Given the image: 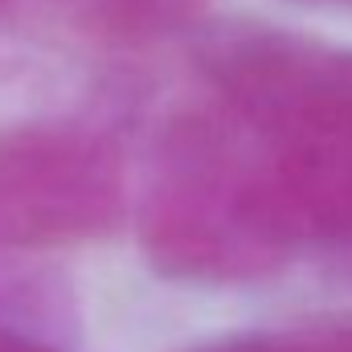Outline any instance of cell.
<instances>
[{
    "instance_id": "obj_1",
    "label": "cell",
    "mask_w": 352,
    "mask_h": 352,
    "mask_svg": "<svg viewBox=\"0 0 352 352\" xmlns=\"http://www.w3.org/2000/svg\"><path fill=\"white\" fill-rule=\"evenodd\" d=\"M197 66L266 148L295 234L352 238V54L266 25H221Z\"/></svg>"
},
{
    "instance_id": "obj_2",
    "label": "cell",
    "mask_w": 352,
    "mask_h": 352,
    "mask_svg": "<svg viewBox=\"0 0 352 352\" xmlns=\"http://www.w3.org/2000/svg\"><path fill=\"white\" fill-rule=\"evenodd\" d=\"M140 217L152 258L173 274H242L299 238L266 152H246L209 115L164 123Z\"/></svg>"
},
{
    "instance_id": "obj_3",
    "label": "cell",
    "mask_w": 352,
    "mask_h": 352,
    "mask_svg": "<svg viewBox=\"0 0 352 352\" xmlns=\"http://www.w3.org/2000/svg\"><path fill=\"white\" fill-rule=\"evenodd\" d=\"M123 209L119 148L87 123L0 127V242L41 246L107 230Z\"/></svg>"
},
{
    "instance_id": "obj_4",
    "label": "cell",
    "mask_w": 352,
    "mask_h": 352,
    "mask_svg": "<svg viewBox=\"0 0 352 352\" xmlns=\"http://www.w3.org/2000/svg\"><path fill=\"white\" fill-rule=\"evenodd\" d=\"M332 4H352V0H332Z\"/></svg>"
}]
</instances>
